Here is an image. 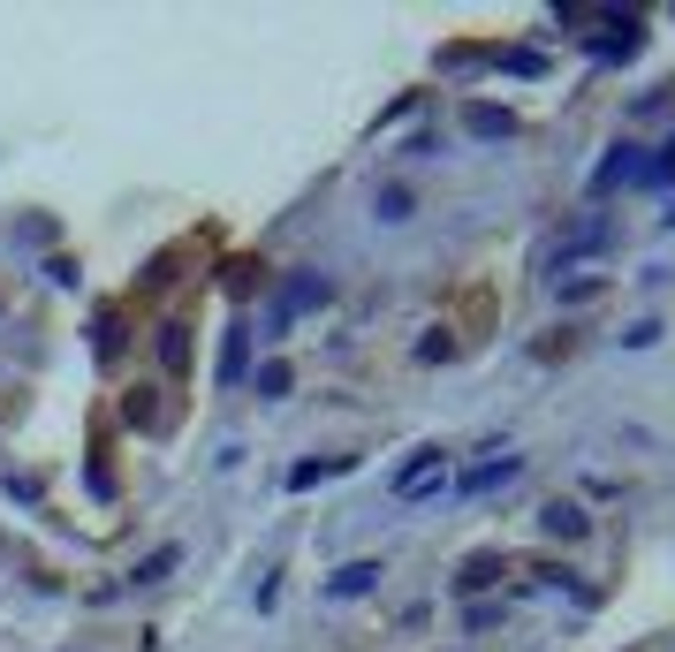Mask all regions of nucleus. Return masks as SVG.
<instances>
[{
    "instance_id": "nucleus-1",
    "label": "nucleus",
    "mask_w": 675,
    "mask_h": 652,
    "mask_svg": "<svg viewBox=\"0 0 675 652\" xmlns=\"http://www.w3.org/2000/svg\"><path fill=\"white\" fill-rule=\"evenodd\" d=\"M433 479H448V455H440V448H418V463H403V471H395V493H403V501H418Z\"/></svg>"
},
{
    "instance_id": "nucleus-2",
    "label": "nucleus",
    "mask_w": 675,
    "mask_h": 652,
    "mask_svg": "<svg viewBox=\"0 0 675 652\" xmlns=\"http://www.w3.org/2000/svg\"><path fill=\"white\" fill-rule=\"evenodd\" d=\"M319 297H327V281H319V273H304V281H289V297H281V311H274V327H289L296 311H304V304H319Z\"/></svg>"
},
{
    "instance_id": "nucleus-3",
    "label": "nucleus",
    "mask_w": 675,
    "mask_h": 652,
    "mask_svg": "<svg viewBox=\"0 0 675 652\" xmlns=\"http://www.w3.org/2000/svg\"><path fill=\"white\" fill-rule=\"evenodd\" d=\"M516 471H524L516 455H502V463H478V471H470V479H464V493H486V485H508V479H516Z\"/></svg>"
},
{
    "instance_id": "nucleus-4",
    "label": "nucleus",
    "mask_w": 675,
    "mask_h": 652,
    "mask_svg": "<svg viewBox=\"0 0 675 652\" xmlns=\"http://www.w3.org/2000/svg\"><path fill=\"white\" fill-rule=\"evenodd\" d=\"M539 531H547V539H577V531H585V516H577V509H562V501H554L547 516H539Z\"/></svg>"
},
{
    "instance_id": "nucleus-5",
    "label": "nucleus",
    "mask_w": 675,
    "mask_h": 652,
    "mask_svg": "<svg viewBox=\"0 0 675 652\" xmlns=\"http://www.w3.org/2000/svg\"><path fill=\"white\" fill-rule=\"evenodd\" d=\"M373 576H380V569H373V562H349V569H341V576H335V600H357V592H365Z\"/></svg>"
},
{
    "instance_id": "nucleus-6",
    "label": "nucleus",
    "mask_w": 675,
    "mask_h": 652,
    "mask_svg": "<svg viewBox=\"0 0 675 652\" xmlns=\"http://www.w3.org/2000/svg\"><path fill=\"white\" fill-rule=\"evenodd\" d=\"M470 130H478V137H502V130H508V114H494V107H478V114H470Z\"/></svg>"
}]
</instances>
